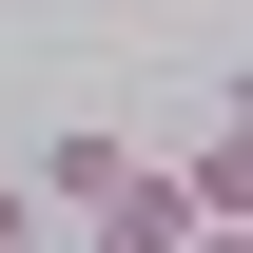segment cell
Returning <instances> with one entry per match:
<instances>
[{"mask_svg": "<svg viewBox=\"0 0 253 253\" xmlns=\"http://www.w3.org/2000/svg\"><path fill=\"white\" fill-rule=\"evenodd\" d=\"M0 253H59V234H39V195H20V175H0Z\"/></svg>", "mask_w": 253, "mask_h": 253, "instance_id": "3", "label": "cell"}, {"mask_svg": "<svg viewBox=\"0 0 253 253\" xmlns=\"http://www.w3.org/2000/svg\"><path fill=\"white\" fill-rule=\"evenodd\" d=\"M117 175H136V136H117V117H59V136H39V175H20V195H39V234H78V214H97Z\"/></svg>", "mask_w": 253, "mask_h": 253, "instance_id": "1", "label": "cell"}, {"mask_svg": "<svg viewBox=\"0 0 253 253\" xmlns=\"http://www.w3.org/2000/svg\"><path fill=\"white\" fill-rule=\"evenodd\" d=\"M78 253H214V234H195V214H175V175L136 156V175H117V195L78 214ZM234 253H253V234H234Z\"/></svg>", "mask_w": 253, "mask_h": 253, "instance_id": "2", "label": "cell"}]
</instances>
